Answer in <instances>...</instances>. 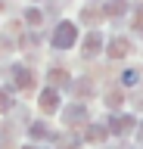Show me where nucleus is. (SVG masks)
Wrapping results in <instances>:
<instances>
[{
	"label": "nucleus",
	"mask_w": 143,
	"mask_h": 149,
	"mask_svg": "<svg viewBox=\"0 0 143 149\" xmlns=\"http://www.w3.org/2000/svg\"><path fill=\"white\" fill-rule=\"evenodd\" d=\"M75 37H78V31H75V25L72 22H62V25L53 31V37H50V44L56 47V50H66V47H72L75 44Z\"/></svg>",
	"instance_id": "obj_1"
},
{
	"label": "nucleus",
	"mask_w": 143,
	"mask_h": 149,
	"mask_svg": "<svg viewBox=\"0 0 143 149\" xmlns=\"http://www.w3.org/2000/svg\"><path fill=\"white\" fill-rule=\"evenodd\" d=\"M13 84H16V87H25V90H28L31 84H34V78H31V72L28 68H25V65H16V68H13Z\"/></svg>",
	"instance_id": "obj_2"
},
{
	"label": "nucleus",
	"mask_w": 143,
	"mask_h": 149,
	"mask_svg": "<svg viewBox=\"0 0 143 149\" xmlns=\"http://www.w3.org/2000/svg\"><path fill=\"white\" fill-rule=\"evenodd\" d=\"M81 121H87V109L84 106H72V109H66V124H81Z\"/></svg>",
	"instance_id": "obj_3"
},
{
	"label": "nucleus",
	"mask_w": 143,
	"mask_h": 149,
	"mask_svg": "<svg viewBox=\"0 0 143 149\" xmlns=\"http://www.w3.org/2000/svg\"><path fill=\"white\" fill-rule=\"evenodd\" d=\"M131 127H134L131 115H115V118H112V130H115V134H128Z\"/></svg>",
	"instance_id": "obj_4"
},
{
	"label": "nucleus",
	"mask_w": 143,
	"mask_h": 149,
	"mask_svg": "<svg viewBox=\"0 0 143 149\" xmlns=\"http://www.w3.org/2000/svg\"><path fill=\"white\" fill-rule=\"evenodd\" d=\"M40 109H47V112L59 109V96H56V90H44V93H40Z\"/></svg>",
	"instance_id": "obj_5"
},
{
	"label": "nucleus",
	"mask_w": 143,
	"mask_h": 149,
	"mask_svg": "<svg viewBox=\"0 0 143 149\" xmlns=\"http://www.w3.org/2000/svg\"><path fill=\"white\" fill-rule=\"evenodd\" d=\"M100 47H103V37L93 31V34L84 40V56H96V53H100Z\"/></svg>",
	"instance_id": "obj_6"
},
{
	"label": "nucleus",
	"mask_w": 143,
	"mask_h": 149,
	"mask_svg": "<svg viewBox=\"0 0 143 149\" xmlns=\"http://www.w3.org/2000/svg\"><path fill=\"white\" fill-rule=\"evenodd\" d=\"M109 53H112V56H128V53H131V44H128L124 37H115V40H112V50H109Z\"/></svg>",
	"instance_id": "obj_7"
},
{
	"label": "nucleus",
	"mask_w": 143,
	"mask_h": 149,
	"mask_svg": "<svg viewBox=\"0 0 143 149\" xmlns=\"http://www.w3.org/2000/svg\"><path fill=\"white\" fill-rule=\"evenodd\" d=\"M124 9H128V3H124V0H112V3L106 6V13H109V16H121Z\"/></svg>",
	"instance_id": "obj_8"
},
{
	"label": "nucleus",
	"mask_w": 143,
	"mask_h": 149,
	"mask_svg": "<svg viewBox=\"0 0 143 149\" xmlns=\"http://www.w3.org/2000/svg\"><path fill=\"white\" fill-rule=\"evenodd\" d=\"M13 109V96L10 90H0V112H10Z\"/></svg>",
	"instance_id": "obj_9"
},
{
	"label": "nucleus",
	"mask_w": 143,
	"mask_h": 149,
	"mask_svg": "<svg viewBox=\"0 0 143 149\" xmlns=\"http://www.w3.org/2000/svg\"><path fill=\"white\" fill-rule=\"evenodd\" d=\"M121 84H137V72H134V68L121 72Z\"/></svg>",
	"instance_id": "obj_10"
},
{
	"label": "nucleus",
	"mask_w": 143,
	"mask_h": 149,
	"mask_svg": "<svg viewBox=\"0 0 143 149\" xmlns=\"http://www.w3.org/2000/svg\"><path fill=\"white\" fill-rule=\"evenodd\" d=\"M31 134H34V137H50V130L44 127V124H31Z\"/></svg>",
	"instance_id": "obj_11"
},
{
	"label": "nucleus",
	"mask_w": 143,
	"mask_h": 149,
	"mask_svg": "<svg viewBox=\"0 0 143 149\" xmlns=\"http://www.w3.org/2000/svg\"><path fill=\"white\" fill-rule=\"evenodd\" d=\"M25 19H28L31 25H38V22H40V13H38V9H28V13H25Z\"/></svg>",
	"instance_id": "obj_12"
},
{
	"label": "nucleus",
	"mask_w": 143,
	"mask_h": 149,
	"mask_svg": "<svg viewBox=\"0 0 143 149\" xmlns=\"http://www.w3.org/2000/svg\"><path fill=\"white\" fill-rule=\"evenodd\" d=\"M50 74H53V81H56V84H66V72H62V68H53Z\"/></svg>",
	"instance_id": "obj_13"
},
{
	"label": "nucleus",
	"mask_w": 143,
	"mask_h": 149,
	"mask_svg": "<svg viewBox=\"0 0 143 149\" xmlns=\"http://www.w3.org/2000/svg\"><path fill=\"white\" fill-rule=\"evenodd\" d=\"M75 90L81 93V96H84V93H90V81H78V84H75Z\"/></svg>",
	"instance_id": "obj_14"
},
{
	"label": "nucleus",
	"mask_w": 143,
	"mask_h": 149,
	"mask_svg": "<svg viewBox=\"0 0 143 149\" xmlns=\"http://www.w3.org/2000/svg\"><path fill=\"white\" fill-rule=\"evenodd\" d=\"M106 137V127H90V140H103Z\"/></svg>",
	"instance_id": "obj_15"
},
{
	"label": "nucleus",
	"mask_w": 143,
	"mask_h": 149,
	"mask_svg": "<svg viewBox=\"0 0 143 149\" xmlns=\"http://www.w3.org/2000/svg\"><path fill=\"white\" fill-rule=\"evenodd\" d=\"M137 137H140V143H143V127H140V134H137Z\"/></svg>",
	"instance_id": "obj_16"
},
{
	"label": "nucleus",
	"mask_w": 143,
	"mask_h": 149,
	"mask_svg": "<svg viewBox=\"0 0 143 149\" xmlns=\"http://www.w3.org/2000/svg\"><path fill=\"white\" fill-rule=\"evenodd\" d=\"M28 149H38V146H28Z\"/></svg>",
	"instance_id": "obj_17"
}]
</instances>
